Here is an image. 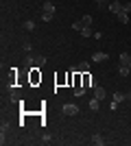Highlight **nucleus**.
I'll use <instances>...</instances> for the list:
<instances>
[{"label":"nucleus","instance_id":"f257e3e1","mask_svg":"<svg viewBox=\"0 0 131 146\" xmlns=\"http://www.w3.org/2000/svg\"><path fill=\"white\" fill-rule=\"evenodd\" d=\"M29 81H31V85H37V83H42V72H39V68H33V70H29Z\"/></svg>","mask_w":131,"mask_h":146},{"label":"nucleus","instance_id":"f03ea898","mask_svg":"<svg viewBox=\"0 0 131 146\" xmlns=\"http://www.w3.org/2000/svg\"><path fill=\"white\" fill-rule=\"evenodd\" d=\"M83 74V87H87V90H94L96 87V79H94L90 72H81Z\"/></svg>","mask_w":131,"mask_h":146},{"label":"nucleus","instance_id":"7ed1b4c3","mask_svg":"<svg viewBox=\"0 0 131 146\" xmlns=\"http://www.w3.org/2000/svg\"><path fill=\"white\" fill-rule=\"evenodd\" d=\"M63 113H66V116H76V113H79V105L66 103V105H63Z\"/></svg>","mask_w":131,"mask_h":146},{"label":"nucleus","instance_id":"20e7f679","mask_svg":"<svg viewBox=\"0 0 131 146\" xmlns=\"http://www.w3.org/2000/svg\"><path fill=\"white\" fill-rule=\"evenodd\" d=\"M29 61L33 63V68H44V66H46V57H44V55H35V57H29Z\"/></svg>","mask_w":131,"mask_h":146},{"label":"nucleus","instance_id":"39448f33","mask_svg":"<svg viewBox=\"0 0 131 146\" xmlns=\"http://www.w3.org/2000/svg\"><path fill=\"white\" fill-rule=\"evenodd\" d=\"M92 61H94V63H103V61H107V52H103V50L92 52Z\"/></svg>","mask_w":131,"mask_h":146},{"label":"nucleus","instance_id":"423d86ee","mask_svg":"<svg viewBox=\"0 0 131 146\" xmlns=\"http://www.w3.org/2000/svg\"><path fill=\"white\" fill-rule=\"evenodd\" d=\"M109 11H112L114 15H118V13L122 11V0H112V5H109Z\"/></svg>","mask_w":131,"mask_h":146},{"label":"nucleus","instance_id":"0eeeda50","mask_svg":"<svg viewBox=\"0 0 131 146\" xmlns=\"http://www.w3.org/2000/svg\"><path fill=\"white\" fill-rule=\"evenodd\" d=\"M107 96V92H105V87H94V98H98V100H103V98Z\"/></svg>","mask_w":131,"mask_h":146},{"label":"nucleus","instance_id":"6e6552de","mask_svg":"<svg viewBox=\"0 0 131 146\" xmlns=\"http://www.w3.org/2000/svg\"><path fill=\"white\" fill-rule=\"evenodd\" d=\"M42 11H44V13H55V11H57V7L53 5V2H48V0H46V2L42 5Z\"/></svg>","mask_w":131,"mask_h":146},{"label":"nucleus","instance_id":"1a4fd4ad","mask_svg":"<svg viewBox=\"0 0 131 146\" xmlns=\"http://www.w3.org/2000/svg\"><path fill=\"white\" fill-rule=\"evenodd\" d=\"M116 20H118L120 24H127V22H129V13H127L125 9H122V11H120L118 15H116Z\"/></svg>","mask_w":131,"mask_h":146},{"label":"nucleus","instance_id":"9d476101","mask_svg":"<svg viewBox=\"0 0 131 146\" xmlns=\"http://www.w3.org/2000/svg\"><path fill=\"white\" fill-rule=\"evenodd\" d=\"M120 63L131 68V55H129V52H120Z\"/></svg>","mask_w":131,"mask_h":146},{"label":"nucleus","instance_id":"9b49d317","mask_svg":"<svg viewBox=\"0 0 131 146\" xmlns=\"http://www.w3.org/2000/svg\"><path fill=\"white\" fill-rule=\"evenodd\" d=\"M72 92H74V96H76V98H81L83 94L87 92V87H83V85H74V87H72Z\"/></svg>","mask_w":131,"mask_h":146},{"label":"nucleus","instance_id":"f8f14e48","mask_svg":"<svg viewBox=\"0 0 131 146\" xmlns=\"http://www.w3.org/2000/svg\"><path fill=\"white\" fill-rule=\"evenodd\" d=\"M74 70H76V72H90V61H81Z\"/></svg>","mask_w":131,"mask_h":146},{"label":"nucleus","instance_id":"ddd939ff","mask_svg":"<svg viewBox=\"0 0 131 146\" xmlns=\"http://www.w3.org/2000/svg\"><path fill=\"white\" fill-rule=\"evenodd\" d=\"M118 74H120V76H129V74H131V68L120 63V66H118Z\"/></svg>","mask_w":131,"mask_h":146},{"label":"nucleus","instance_id":"4468645a","mask_svg":"<svg viewBox=\"0 0 131 146\" xmlns=\"http://www.w3.org/2000/svg\"><path fill=\"white\" fill-rule=\"evenodd\" d=\"M87 105H90V109H92V111H98V107H100V100H98V98H92V100H90Z\"/></svg>","mask_w":131,"mask_h":146},{"label":"nucleus","instance_id":"2eb2a0df","mask_svg":"<svg viewBox=\"0 0 131 146\" xmlns=\"http://www.w3.org/2000/svg\"><path fill=\"white\" fill-rule=\"evenodd\" d=\"M114 100L120 105L122 100H127V94H122V92H116V94H114Z\"/></svg>","mask_w":131,"mask_h":146},{"label":"nucleus","instance_id":"dca6fc26","mask_svg":"<svg viewBox=\"0 0 131 146\" xmlns=\"http://www.w3.org/2000/svg\"><path fill=\"white\" fill-rule=\"evenodd\" d=\"M92 142H94L96 146H103V144H105V140H103V135H98V133H96V135H92Z\"/></svg>","mask_w":131,"mask_h":146},{"label":"nucleus","instance_id":"f3484780","mask_svg":"<svg viewBox=\"0 0 131 146\" xmlns=\"http://www.w3.org/2000/svg\"><path fill=\"white\" fill-rule=\"evenodd\" d=\"M24 31L33 33V31H35V22H33V20H26V22H24Z\"/></svg>","mask_w":131,"mask_h":146},{"label":"nucleus","instance_id":"a211bd4d","mask_svg":"<svg viewBox=\"0 0 131 146\" xmlns=\"http://www.w3.org/2000/svg\"><path fill=\"white\" fill-rule=\"evenodd\" d=\"M53 18H55V13H44V11H42V15H39V20H42V22H50Z\"/></svg>","mask_w":131,"mask_h":146},{"label":"nucleus","instance_id":"6ab92c4d","mask_svg":"<svg viewBox=\"0 0 131 146\" xmlns=\"http://www.w3.org/2000/svg\"><path fill=\"white\" fill-rule=\"evenodd\" d=\"M81 37H92V26H83L81 29Z\"/></svg>","mask_w":131,"mask_h":146},{"label":"nucleus","instance_id":"aec40b11","mask_svg":"<svg viewBox=\"0 0 131 146\" xmlns=\"http://www.w3.org/2000/svg\"><path fill=\"white\" fill-rule=\"evenodd\" d=\"M0 131H2V142H5L7 133H9V122H2V127H0Z\"/></svg>","mask_w":131,"mask_h":146},{"label":"nucleus","instance_id":"412c9836","mask_svg":"<svg viewBox=\"0 0 131 146\" xmlns=\"http://www.w3.org/2000/svg\"><path fill=\"white\" fill-rule=\"evenodd\" d=\"M83 26H85V24H83L81 20H76V22H72V31H79V33H81V29H83Z\"/></svg>","mask_w":131,"mask_h":146},{"label":"nucleus","instance_id":"4be33fe9","mask_svg":"<svg viewBox=\"0 0 131 146\" xmlns=\"http://www.w3.org/2000/svg\"><path fill=\"white\" fill-rule=\"evenodd\" d=\"M81 22H83V24H85V26H92L94 18H92V15H83V18H81Z\"/></svg>","mask_w":131,"mask_h":146},{"label":"nucleus","instance_id":"5701e85b","mask_svg":"<svg viewBox=\"0 0 131 146\" xmlns=\"http://www.w3.org/2000/svg\"><path fill=\"white\" fill-rule=\"evenodd\" d=\"M63 81H68V74H66V76H63V74H61V76H57V85H61Z\"/></svg>","mask_w":131,"mask_h":146},{"label":"nucleus","instance_id":"b1692460","mask_svg":"<svg viewBox=\"0 0 131 146\" xmlns=\"http://www.w3.org/2000/svg\"><path fill=\"white\" fill-rule=\"evenodd\" d=\"M122 9H125L127 13H131V2H122Z\"/></svg>","mask_w":131,"mask_h":146},{"label":"nucleus","instance_id":"393cba45","mask_svg":"<svg viewBox=\"0 0 131 146\" xmlns=\"http://www.w3.org/2000/svg\"><path fill=\"white\" fill-rule=\"evenodd\" d=\"M22 50H24V52H31V44H29V42H24V46H22Z\"/></svg>","mask_w":131,"mask_h":146},{"label":"nucleus","instance_id":"a878e982","mask_svg":"<svg viewBox=\"0 0 131 146\" xmlns=\"http://www.w3.org/2000/svg\"><path fill=\"white\" fill-rule=\"evenodd\" d=\"M42 142H44V144H50V142H53V137H50V135H44Z\"/></svg>","mask_w":131,"mask_h":146},{"label":"nucleus","instance_id":"bb28decb","mask_svg":"<svg viewBox=\"0 0 131 146\" xmlns=\"http://www.w3.org/2000/svg\"><path fill=\"white\" fill-rule=\"evenodd\" d=\"M94 2H96V5H103V2H105V0H94Z\"/></svg>","mask_w":131,"mask_h":146},{"label":"nucleus","instance_id":"cd10ccee","mask_svg":"<svg viewBox=\"0 0 131 146\" xmlns=\"http://www.w3.org/2000/svg\"><path fill=\"white\" fill-rule=\"evenodd\" d=\"M127 100H131V92H127Z\"/></svg>","mask_w":131,"mask_h":146},{"label":"nucleus","instance_id":"c85d7f7f","mask_svg":"<svg viewBox=\"0 0 131 146\" xmlns=\"http://www.w3.org/2000/svg\"><path fill=\"white\" fill-rule=\"evenodd\" d=\"M125 2H129V0H125Z\"/></svg>","mask_w":131,"mask_h":146}]
</instances>
